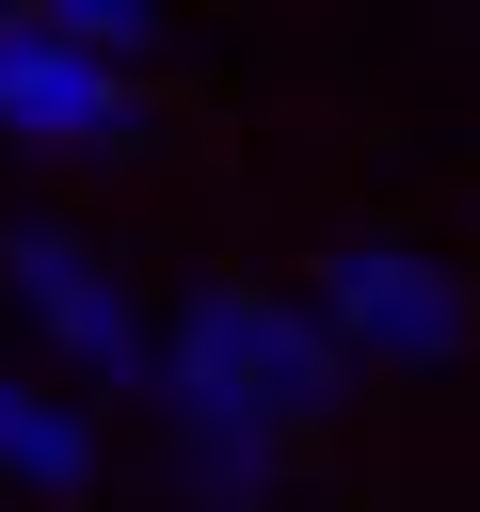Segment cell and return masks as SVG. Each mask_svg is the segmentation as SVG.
<instances>
[{
  "label": "cell",
  "mask_w": 480,
  "mask_h": 512,
  "mask_svg": "<svg viewBox=\"0 0 480 512\" xmlns=\"http://www.w3.org/2000/svg\"><path fill=\"white\" fill-rule=\"evenodd\" d=\"M336 384H352L336 336H320L288 288H240V272L192 288V304L160 320V368H144V400L176 416V448H192L208 496H256V480L336 416Z\"/></svg>",
  "instance_id": "1"
},
{
  "label": "cell",
  "mask_w": 480,
  "mask_h": 512,
  "mask_svg": "<svg viewBox=\"0 0 480 512\" xmlns=\"http://www.w3.org/2000/svg\"><path fill=\"white\" fill-rule=\"evenodd\" d=\"M304 320L336 336V368H448L464 352V288L416 240H336L320 288H304Z\"/></svg>",
  "instance_id": "2"
},
{
  "label": "cell",
  "mask_w": 480,
  "mask_h": 512,
  "mask_svg": "<svg viewBox=\"0 0 480 512\" xmlns=\"http://www.w3.org/2000/svg\"><path fill=\"white\" fill-rule=\"evenodd\" d=\"M0 304H16L80 384H144V368H160V320H144V304L96 272V240H64V224H16V240H0Z\"/></svg>",
  "instance_id": "3"
},
{
  "label": "cell",
  "mask_w": 480,
  "mask_h": 512,
  "mask_svg": "<svg viewBox=\"0 0 480 512\" xmlns=\"http://www.w3.org/2000/svg\"><path fill=\"white\" fill-rule=\"evenodd\" d=\"M0 128L48 144V160H112V144H128V64H96V48L0 16Z\"/></svg>",
  "instance_id": "4"
},
{
  "label": "cell",
  "mask_w": 480,
  "mask_h": 512,
  "mask_svg": "<svg viewBox=\"0 0 480 512\" xmlns=\"http://www.w3.org/2000/svg\"><path fill=\"white\" fill-rule=\"evenodd\" d=\"M0 480L16 496H80L96 480V416L64 384H32V368H0Z\"/></svg>",
  "instance_id": "5"
},
{
  "label": "cell",
  "mask_w": 480,
  "mask_h": 512,
  "mask_svg": "<svg viewBox=\"0 0 480 512\" xmlns=\"http://www.w3.org/2000/svg\"><path fill=\"white\" fill-rule=\"evenodd\" d=\"M16 32H64V48H96V64H144V32H160V0H0Z\"/></svg>",
  "instance_id": "6"
},
{
  "label": "cell",
  "mask_w": 480,
  "mask_h": 512,
  "mask_svg": "<svg viewBox=\"0 0 480 512\" xmlns=\"http://www.w3.org/2000/svg\"><path fill=\"white\" fill-rule=\"evenodd\" d=\"M192 512H256V496H192Z\"/></svg>",
  "instance_id": "7"
}]
</instances>
